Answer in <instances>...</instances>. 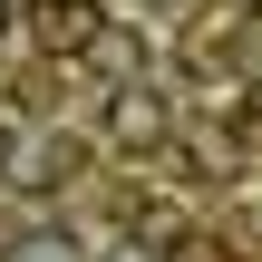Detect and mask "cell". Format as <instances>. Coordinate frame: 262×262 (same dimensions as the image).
<instances>
[{"instance_id":"6da1fadb","label":"cell","mask_w":262,"mask_h":262,"mask_svg":"<svg viewBox=\"0 0 262 262\" xmlns=\"http://www.w3.org/2000/svg\"><path fill=\"white\" fill-rule=\"evenodd\" d=\"M107 146L165 156V97H156V88H117V97H107Z\"/></svg>"},{"instance_id":"277c9868","label":"cell","mask_w":262,"mask_h":262,"mask_svg":"<svg viewBox=\"0 0 262 262\" xmlns=\"http://www.w3.org/2000/svg\"><path fill=\"white\" fill-rule=\"evenodd\" d=\"M233 117H243V136L262 146V88H253V97H233Z\"/></svg>"},{"instance_id":"5b68a950","label":"cell","mask_w":262,"mask_h":262,"mask_svg":"<svg viewBox=\"0 0 262 262\" xmlns=\"http://www.w3.org/2000/svg\"><path fill=\"white\" fill-rule=\"evenodd\" d=\"M117 262H156V253H117Z\"/></svg>"},{"instance_id":"3957f363","label":"cell","mask_w":262,"mask_h":262,"mask_svg":"<svg viewBox=\"0 0 262 262\" xmlns=\"http://www.w3.org/2000/svg\"><path fill=\"white\" fill-rule=\"evenodd\" d=\"M0 262H88V243H68V233H19Z\"/></svg>"},{"instance_id":"8992f818","label":"cell","mask_w":262,"mask_h":262,"mask_svg":"<svg viewBox=\"0 0 262 262\" xmlns=\"http://www.w3.org/2000/svg\"><path fill=\"white\" fill-rule=\"evenodd\" d=\"M0 19H10V0H0Z\"/></svg>"},{"instance_id":"7a4b0ae2","label":"cell","mask_w":262,"mask_h":262,"mask_svg":"<svg viewBox=\"0 0 262 262\" xmlns=\"http://www.w3.org/2000/svg\"><path fill=\"white\" fill-rule=\"evenodd\" d=\"M29 29H39V49H49V58H78V49H97V39H107V10H97V0H39V19H29Z\"/></svg>"}]
</instances>
